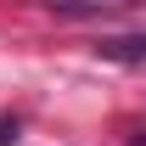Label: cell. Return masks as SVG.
Listing matches in <instances>:
<instances>
[{
  "instance_id": "cell-1",
  "label": "cell",
  "mask_w": 146,
  "mask_h": 146,
  "mask_svg": "<svg viewBox=\"0 0 146 146\" xmlns=\"http://www.w3.org/2000/svg\"><path fill=\"white\" fill-rule=\"evenodd\" d=\"M56 17H112V11H129L141 0H45Z\"/></svg>"
},
{
  "instance_id": "cell-2",
  "label": "cell",
  "mask_w": 146,
  "mask_h": 146,
  "mask_svg": "<svg viewBox=\"0 0 146 146\" xmlns=\"http://www.w3.org/2000/svg\"><path fill=\"white\" fill-rule=\"evenodd\" d=\"M96 56L107 62H146V34H118V39H101Z\"/></svg>"
},
{
  "instance_id": "cell-3",
  "label": "cell",
  "mask_w": 146,
  "mask_h": 146,
  "mask_svg": "<svg viewBox=\"0 0 146 146\" xmlns=\"http://www.w3.org/2000/svg\"><path fill=\"white\" fill-rule=\"evenodd\" d=\"M0 146H17V118H0Z\"/></svg>"
}]
</instances>
